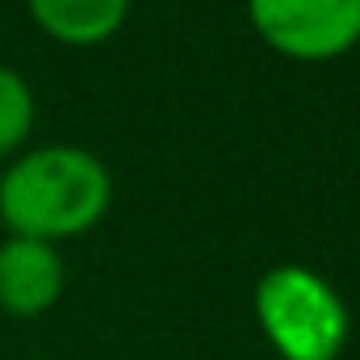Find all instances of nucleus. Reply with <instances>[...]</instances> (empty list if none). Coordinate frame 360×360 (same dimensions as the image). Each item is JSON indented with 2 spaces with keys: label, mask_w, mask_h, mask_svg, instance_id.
Segmentation results:
<instances>
[{
  "label": "nucleus",
  "mask_w": 360,
  "mask_h": 360,
  "mask_svg": "<svg viewBox=\"0 0 360 360\" xmlns=\"http://www.w3.org/2000/svg\"><path fill=\"white\" fill-rule=\"evenodd\" d=\"M248 17L272 51L323 63L360 42V0H248Z\"/></svg>",
  "instance_id": "3"
},
{
  "label": "nucleus",
  "mask_w": 360,
  "mask_h": 360,
  "mask_svg": "<svg viewBox=\"0 0 360 360\" xmlns=\"http://www.w3.org/2000/svg\"><path fill=\"white\" fill-rule=\"evenodd\" d=\"M256 314L281 360H335L348 344V306L306 264H276L256 285Z\"/></svg>",
  "instance_id": "2"
},
{
  "label": "nucleus",
  "mask_w": 360,
  "mask_h": 360,
  "mask_svg": "<svg viewBox=\"0 0 360 360\" xmlns=\"http://www.w3.org/2000/svg\"><path fill=\"white\" fill-rule=\"evenodd\" d=\"M63 293V260L42 239L8 235L0 243V310L34 319L51 310Z\"/></svg>",
  "instance_id": "4"
},
{
  "label": "nucleus",
  "mask_w": 360,
  "mask_h": 360,
  "mask_svg": "<svg viewBox=\"0 0 360 360\" xmlns=\"http://www.w3.org/2000/svg\"><path fill=\"white\" fill-rule=\"evenodd\" d=\"M25 4L51 38L72 46H92L109 38L130 13V0H25Z\"/></svg>",
  "instance_id": "5"
},
{
  "label": "nucleus",
  "mask_w": 360,
  "mask_h": 360,
  "mask_svg": "<svg viewBox=\"0 0 360 360\" xmlns=\"http://www.w3.org/2000/svg\"><path fill=\"white\" fill-rule=\"evenodd\" d=\"M34 130V92L30 84L0 63V155L21 147Z\"/></svg>",
  "instance_id": "6"
},
{
  "label": "nucleus",
  "mask_w": 360,
  "mask_h": 360,
  "mask_svg": "<svg viewBox=\"0 0 360 360\" xmlns=\"http://www.w3.org/2000/svg\"><path fill=\"white\" fill-rule=\"evenodd\" d=\"M113 180L84 147H38L0 176V222L21 239H68L96 226L109 210Z\"/></svg>",
  "instance_id": "1"
}]
</instances>
